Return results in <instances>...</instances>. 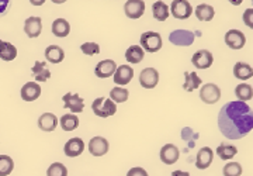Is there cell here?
Returning <instances> with one entry per match:
<instances>
[{"mask_svg":"<svg viewBox=\"0 0 253 176\" xmlns=\"http://www.w3.org/2000/svg\"><path fill=\"white\" fill-rule=\"evenodd\" d=\"M218 127L228 139H241L253 130V111L248 103L228 102L219 110Z\"/></svg>","mask_w":253,"mask_h":176,"instance_id":"1","label":"cell"},{"mask_svg":"<svg viewBox=\"0 0 253 176\" xmlns=\"http://www.w3.org/2000/svg\"><path fill=\"white\" fill-rule=\"evenodd\" d=\"M91 110L97 117L107 119L117 113V106L110 97H97L91 103Z\"/></svg>","mask_w":253,"mask_h":176,"instance_id":"2","label":"cell"},{"mask_svg":"<svg viewBox=\"0 0 253 176\" xmlns=\"http://www.w3.org/2000/svg\"><path fill=\"white\" fill-rule=\"evenodd\" d=\"M141 48L146 51V52H158L163 45L162 36L156 31H146L141 34Z\"/></svg>","mask_w":253,"mask_h":176,"instance_id":"3","label":"cell"},{"mask_svg":"<svg viewBox=\"0 0 253 176\" xmlns=\"http://www.w3.org/2000/svg\"><path fill=\"white\" fill-rule=\"evenodd\" d=\"M200 99L207 104H214L221 99V89L215 84H206L200 88Z\"/></svg>","mask_w":253,"mask_h":176,"instance_id":"4","label":"cell"},{"mask_svg":"<svg viewBox=\"0 0 253 176\" xmlns=\"http://www.w3.org/2000/svg\"><path fill=\"white\" fill-rule=\"evenodd\" d=\"M170 13L174 19L187 20L193 13V7L187 0H174L170 4Z\"/></svg>","mask_w":253,"mask_h":176,"instance_id":"5","label":"cell"},{"mask_svg":"<svg viewBox=\"0 0 253 176\" xmlns=\"http://www.w3.org/2000/svg\"><path fill=\"white\" fill-rule=\"evenodd\" d=\"M169 41L173 45L190 46L194 43V33L189 30H174L169 34Z\"/></svg>","mask_w":253,"mask_h":176,"instance_id":"6","label":"cell"},{"mask_svg":"<svg viewBox=\"0 0 253 176\" xmlns=\"http://www.w3.org/2000/svg\"><path fill=\"white\" fill-rule=\"evenodd\" d=\"M139 84L145 89H154L159 84V72L155 68H145L139 74Z\"/></svg>","mask_w":253,"mask_h":176,"instance_id":"7","label":"cell"},{"mask_svg":"<svg viewBox=\"0 0 253 176\" xmlns=\"http://www.w3.org/2000/svg\"><path fill=\"white\" fill-rule=\"evenodd\" d=\"M214 62V56L208 49H200L191 56V64L197 69H208Z\"/></svg>","mask_w":253,"mask_h":176,"instance_id":"8","label":"cell"},{"mask_svg":"<svg viewBox=\"0 0 253 176\" xmlns=\"http://www.w3.org/2000/svg\"><path fill=\"white\" fill-rule=\"evenodd\" d=\"M63 103H65V109H69L72 111V114H78L82 113L84 109V100L82 99L79 94H75V93H66L63 94L62 97Z\"/></svg>","mask_w":253,"mask_h":176,"instance_id":"9","label":"cell"},{"mask_svg":"<svg viewBox=\"0 0 253 176\" xmlns=\"http://www.w3.org/2000/svg\"><path fill=\"white\" fill-rule=\"evenodd\" d=\"M225 44L231 49H242L246 44V37L241 30H229L225 34Z\"/></svg>","mask_w":253,"mask_h":176,"instance_id":"10","label":"cell"},{"mask_svg":"<svg viewBox=\"0 0 253 176\" xmlns=\"http://www.w3.org/2000/svg\"><path fill=\"white\" fill-rule=\"evenodd\" d=\"M159 157H161V161H162L163 164H166V165H173V164H176V162L179 161V158H180V151H179V148H177L174 144H166V145H163L162 149H161Z\"/></svg>","mask_w":253,"mask_h":176,"instance_id":"11","label":"cell"},{"mask_svg":"<svg viewBox=\"0 0 253 176\" xmlns=\"http://www.w3.org/2000/svg\"><path fill=\"white\" fill-rule=\"evenodd\" d=\"M124 13L128 19H139L145 13V1L142 0H129L124 4Z\"/></svg>","mask_w":253,"mask_h":176,"instance_id":"12","label":"cell"},{"mask_svg":"<svg viewBox=\"0 0 253 176\" xmlns=\"http://www.w3.org/2000/svg\"><path fill=\"white\" fill-rule=\"evenodd\" d=\"M110 144L104 137H93L89 142V152L93 157H103L109 152Z\"/></svg>","mask_w":253,"mask_h":176,"instance_id":"13","label":"cell"},{"mask_svg":"<svg viewBox=\"0 0 253 176\" xmlns=\"http://www.w3.org/2000/svg\"><path fill=\"white\" fill-rule=\"evenodd\" d=\"M117 71V64L116 61L113 59H104V61H100L99 64L94 68V74L97 78H101V79H106V78H110L113 75L116 74Z\"/></svg>","mask_w":253,"mask_h":176,"instance_id":"14","label":"cell"},{"mask_svg":"<svg viewBox=\"0 0 253 176\" xmlns=\"http://www.w3.org/2000/svg\"><path fill=\"white\" fill-rule=\"evenodd\" d=\"M113 78H114V84H117L118 86H126L132 81L134 69L129 65L117 66V71H116V74L113 75Z\"/></svg>","mask_w":253,"mask_h":176,"instance_id":"15","label":"cell"},{"mask_svg":"<svg viewBox=\"0 0 253 176\" xmlns=\"http://www.w3.org/2000/svg\"><path fill=\"white\" fill-rule=\"evenodd\" d=\"M83 151H84V142H83V139L79 138V137L68 139V142H66L65 147H63L65 155L69 158L79 157Z\"/></svg>","mask_w":253,"mask_h":176,"instance_id":"16","label":"cell"},{"mask_svg":"<svg viewBox=\"0 0 253 176\" xmlns=\"http://www.w3.org/2000/svg\"><path fill=\"white\" fill-rule=\"evenodd\" d=\"M24 31L30 38L40 37L41 31H42V20L38 16L34 17H28L24 23Z\"/></svg>","mask_w":253,"mask_h":176,"instance_id":"17","label":"cell"},{"mask_svg":"<svg viewBox=\"0 0 253 176\" xmlns=\"http://www.w3.org/2000/svg\"><path fill=\"white\" fill-rule=\"evenodd\" d=\"M21 99L24 102H34L41 96V86L36 82H27L21 88Z\"/></svg>","mask_w":253,"mask_h":176,"instance_id":"18","label":"cell"},{"mask_svg":"<svg viewBox=\"0 0 253 176\" xmlns=\"http://www.w3.org/2000/svg\"><path fill=\"white\" fill-rule=\"evenodd\" d=\"M212 159H214V151L210 147H203L196 157V167L199 169H207L211 167Z\"/></svg>","mask_w":253,"mask_h":176,"instance_id":"19","label":"cell"},{"mask_svg":"<svg viewBox=\"0 0 253 176\" xmlns=\"http://www.w3.org/2000/svg\"><path fill=\"white\" fill-rule=\"evenodd\" d=\"M31 75L34 76L37 82H46L51 78V72L44 61H37L31 69Z\"/></svg>","mask_w":253,"mask_h":176,"instance_id":"20","label":"cell"},{"mask_svg":"<svg viewBox=\"0 0 253 176\" xmlns=\"http://www.w3.org/2000/svg\"><path fill=\"white\" fill-rule=\"evenodd\" d=\"M56 126H58V119L54 113H44L38 119V127L42 131L51 132L56 129Z\"/></svg>","mask_w":253,"mask_h":176,"instance_id":"21","label":"cell"},{"mask_svg":"<svg viewBox=\"0 0 253 176\" xmlns=\"http://www.w3.org/2000/svg\"><path fill=\"white\" fill-rule=\"evenodd\" d=\"M234 76L239 81H248L253 78V68L246 62H236L234 66Z\"/></svg>","mask_w":253,"mask_h":176,"instance_id":"22","label":"cell"},{"mask_svg":"<svg viewBox=\"0 0 253 176\" xmlns=\"http://www.w3.org/2000/svg\"><path fill=\"white\" fill-rule=\"evenodd\" d=\"M194 13H196V17L200 20V21H211V20L214 19V16H215V10L214 7L211 6V4H207V3H201L199 4L196 10H194Z\"/></svg>","mask_w":253,"mask_h":176,"instance_id":"23","label":"cell"},{"mask_svg":"<svg viewBox=\"0 0 253 176\" xmlns=\"http://www.w3.org/2000/svg\"><path fill=\"white\" fill-rule=\"evenodd\" d=\"M71 33V24L65 19H56L52 23V34L58 38H65Z\"/></svg>","mask_w":253,"mask_h":176,"instance_id":"24","label":"cell"},{"mask_svg":"<svg viewBox=\"0 0 253 176\" xmlns=\"http://www.w3.org/2000/svg\"><path fill=\"white\" fill-rule=\"evenodd\" d=\"M201 85H203V81L196 72H184V84H183L184 90L193 92V90L201 88Z\"/></svg>","mask_w":253,"mask_h":176,"instance_id":"25","label":"cell"},{"mask_svg":"<svg viewBox=\"0 0 253 176\" xmlns=\"http://www.w3.org/2000/svg\"><path fill=\"white\" fill-rule=\"evenodd\" d=\"M65 58V52L59 45H49L45 49V59L51 64H59Z\"/></svg>","mask_w":253,"mask_h":176,"instance_id":"26","label":"cell"},{"mask_svg":"<svg viewBox=\"0 0 253 176\" xmlns=\"http://www.w3.org/2000/svg\"><path fill=\"white\" fill-rule=\"evenodd\" d=\"M215 152H217V155L222 161H229V159H232V158L235 157L236 154H238V148H236L235 145H232V144H225V142H222V144H219L215 149Z\"/></svg>","mask_w":253,"mask_h":176,"instance_id":"27","label":"cell"},{"mask_svg":"<svg viewBox=\"0 0 253 176\" xmlns=\"http://www.w3.org/2000/svg\"><path fill=\"white\" fill-rule=\"evenodd\" d=\"M145 56V51L141 45H131L126 51V59L129 64H139Z\"/></svg>","mask_w":253,"mask_h":176,"instance_id":"28","label":"cell"},{"mask_svg":"<svg viewBox=\"0 0 253 176\" xmlns=\"http://www.w3.org/2000/svg\"><path fill=\"white\" fill-rule=\"evenodd\" d=\"M17 56V48L7 41H3L0 45V59L1 61H13Z\"/></svg>","mask_w":253,"mask_h":176,"instance_id":"29","label":"cell"},{"mask_svg":"<svg viewBox=\"0 0 253 176\" xmlns=\"http://www.w3.org/2000/svg\"><path fill=\"white\" fill-rule=\"evenodd\" d=\"M152 14L158 21H165L169 17V6L165 1H155L152 4Z\"/></svg>","mask_w":253,"mask_h":176,"instance_id":"30","label":"cell"},{"mask_svg":"<svg viewBox=\"0 0 253 176\" xmlns=\"http://www.w3.org/2000/svg\"><path fill=\"white\" fill-rule=\"evenodd\" d=\"M235 94L239 102H249L253 97V88L248 84H239L235 88Z\"/></svg>","mask_w":253,"mask_h":176,"instance_id":"31","label":"cell"},{"mask_svg":"<svg viewBox=\"0 0 253 176\" xmlns=\"http://www.w3.org/2000/svg\"><path fill=\"white\" fill-rule=\"evenodd\" d=\"M59 124L63 131H73L79 127V117L76 114H65L61 117Z\"/></svg>","mask_w":253,"mask_h":176,"instance_id":"32","label":"cell"},{"mask_svg":"<svg viewBox=\"0 0 253 176\" xmlns=\"http://www.w3.org/2000/svg\"><path fill=\"white\" fill-rule=\"evenodd\" d=\"M129 97V92L126 90V88L121 86H116L110 90V99L114 103H124L128 100Z\"/></svg>","mask_w":253,"mask_h":176,"instance_id":"33","label":"cell"},{"mask_svg":"<svg viewBox=\"0 0 253 176\" xmlns=\"http://www.w3.org/2000/svg\"><path fill=\"white\" fill-rule=\"evenodd\" d=\"M14 169V161L9 155H0V176H7Z\"/></svg>","mask_w":253,"mask_h":176,"instance_id":"34","label":"cell"},{"mask_svg":"<svg viewBox=\"0 0 253 176\" xmlns=\"http://www.w3.org/2000/svg\"><path fill=\"white\" fill-rule=\"evenodd\" d=\"M46 176H68V168L61 162H54L48 168Z\"/></svg>","mask_w":253,"mask_h":176,"instance_id":"35","label":"cell"},{"mask_svg":"<svg viewBox=\"0 0 253 176\" xmlns=\"http://www.w3.org/2000/svg\"><path fill=\"white\" fill-rule=\"evenodd\" d=\"M224 176H241L242 175V167L238 162H228L222 169Z\"/></svg>","mask_w":253,"mask_h":176,"instance_id":"36","label":"cell"},{"mask_svg":"<svg viewBox=\"0 0 253 176\" xmlns=\"http://www.w3.org/2000/svg\"><path fill=\"white\" fill-rule=\"evenodd\" d=\"M82 52L84 55H97L100 54V45L96 43H84L81 45Z\"/></svg>","mask_w":253,"mask_h":176,"instance_id":"37","label":"cell"},{"mask_svg":"<svg viewBox=\"0 0 253 176\" xmlns=\"http://www.w3.org/2000/svg\"><path fill=\"white\" fill-rule=\"evenodd\" d=\"M244 23L248 26L249 28L253 30V9H248L244 11Z\"/></svg>","mask_w":253,"mask_h":176,"instance_id":"38","label":"cell"},{"mask_svg":"<svg viewBox=\"0 0 253 176\" xmlns=\"http://www.w3.org/2000/svg\"><path fill=\"white\" fill-rule=\"evenodd\" d=\"M126 176H149V175H148V172L145 171L144 168L136 167V168H131V169L128 171Z\"/></svg>","mask_w":253,"mask_h":176,"instance_id":"39","label":"cell"},{"mask_svg":"<svg viewBox=\"0 0 253 176\" xmlns=\"http://www.w3.org/2000/svg\"><path fill=\"white\" fill-rule=\"evenodd\" d=\"M172 176H191L189 172H184V171H174L172 172Z\"/></svg>","mask_w":253,"mask_h":176,"instance_id":"40","label":"cell"},{"mask_svg":"<svg viewBox=\"0 0 253 176\" xmlns=\"http://www.w3.org/2000/svg\"><path fill=\"white\" fill-rule=\"evenodd\" d=\"M7 4H9V0H3V1H0V13L6 10Z\"/></svg>","mask_w":253,"mask_h":176,"instance_id":"41","label":"cell"},{"mask_svg":"<svg viewBox=\"0 0 253 176\" xmlns=\"http://www.w3.org/2000/svg\"><path fill=\"white\" fill-rule=\"evenodd\" d=\"M1 43H3V41H1V40H0V45H1Z\"/></svg>","mask_w":253,"mask_h":176,"instance_id":"42","label":"cell"}]
</instances>
